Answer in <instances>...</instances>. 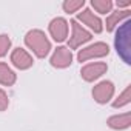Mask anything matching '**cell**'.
<instances>
[{"instance_id":"obj_1","label":"cell","mask_w":131,"mask_h":131,"mask_svg":"<svg viewBox=\"0 0 131 131\" xmlns=\"http://www.w3.org/2000/svg\"><path fill=\"white\" fill-rule=\"evenodd\" d=\"M114 45L122 60L129 65L131 63V22L129 20H126L116 32Z\"/></svg>"},{"instance_id":"obj_2","label":"cell","mask_w":131,"mask_h":131,"mask_svg":"<svg viewBox=\"0 0 131 131\" xmlns=\"http://www.w3.org/2000/svg\"><path fill=\"white\" fill-rule=\"evenodd\" d=\"M25 43L29 49H32V52L39 59H45L51 51V42L40 29H31L25 36Z\"/></svg>"},{"instance_id":"obj_3","label":"cell","mask_w":131,"mask_h":131,"mask_svg":"<svg viewBox=\"0 0 131 131\" xmlns=\"http://www.w3.org/2000/svg\"><path fill=\"white\" fill-rule=\"evenodd\" d=\"M70 23H71V29H73V34H71V37L68 40V48L70 49H76L80 45H83V43H86V42H90L93 39V34L88 29H85L82 25H79L77 20L73 19Z\"/></svg>"},{"instance_id":"obj_4","label":"cell","mask_w":131,"mask_h":131,"mask_svg":"<svg viewBox=\"0 0 131 131\" xmlns=\"http://www.w3.org/2000/svg\"><path fill=\"white\" fill-rule=\"evenodd\" d=\"M110 54V46L105 42H96L77 52V60L79 62H86L90 59H97V57H105Z\"/></svg>"},{"instance_id":"obj_5","label":"cell","mask_w":131,"mask_h":131,"mask_svg":"<svg viewBox=\"0 0 131 131\" xmlns=\"http://www.w3.org/2000/svg\"><path fill=\"white\" fill-rule=\"evenodd\" d=\"M106 70H108V67L105 62H94V63L85 65L80 70V74H82V79L85 82H94L99 77H102L106 73Z\"/></svg>"},{"instance_id":"obj_6","label":"cell","mask_w":131,"mask_h":131,"mask_svg":"<svg viewBox=\"0 0 131 131\" xmlns=\"http://www.w3.org/2000/svg\"><path fill=\"white\" fill-rule=\"evenodd\" d=\"M114 96V85L110 80H103L93 88V97L97 103H106Z\"/></svg>"},{"instance_id":"obj_7","label":"cell","mask_w":131,"mask_h":131,"mask_svg":"<svg viewBox=\"0 0 131 131\" xmlns=\"http://www.w3.org/2000/svg\"><path fill=\"white\" fill-rule=\"evenodd\" d=\"M73 63V52L67 46H57L51 56V65L54 68H68Z\"/></svg>"},{"instance_id":"obj_8","label":"cell","mask_w":131,"mask_h":131,"mask_svg":"<svg viewBox=\"0 0 131 131\" xmlns=\"http://www.w3.org/2000/svg\"><path fill=\"white\" fill-rule=\"evenodd\" d=\"M49 34L56 42H65L68 37V22L63 17H56L49 23Z\"/></svg>"},{"instance_id":"obj_9","label":"cell","mask_w":131,"mask_h":131,"mask_svg":"<svg viewBox=\"0 0 131 131\" xmlns=\"http://www.w3.org/2000/svg\"><path fill=\"white\" fill-rule=\"evenodd\" d=\"M11 62L13 65L17 68V70H28L32 67V57L22 48H16L13 52H11Z\"/></svg>"},{"instance_id":"obj_10","label":"cell","mask_w":131,"mask_h":131,"mask_svg":"<svg viewBox=\"0 0 131 131\" xmlns=\"http://www.w3.org/2000/svg\"><path fill=\"white\" fill-rule=\"evenodd\" d=\"M77 22H82V23H85L88 28H91L94 32H102V29H103V23H102V20L97 17V16H94V13H91V9H83L82 13H79L77 14Z\"/></svg>"},{"instance_id":"obj_11","label":"cell","mask_w":131,"mask_h":131,"mask_svg":"<svg viewBox=\"0 0 131 131\" xmlns=\"http://www.w3.org/2000/svg\"><path fill=\"white\" fill-rule=\"evenodd\" d=\"M131 125V113H123L117 116H111L108 119V126L113 129H125Z\"/></svg>"},{"instance_id":"obj_12","label":"cell","mask_w":131,"mask_h":131,"mask_svg":"<svg viewBox=\"0 0 131 131\" xmlns=\"http://www.w3.org/2000/svg\"><path fill=\"white\" fill-rule=\"evenodd\" d=\"M16 73L8 67L6 63L0 62V85H5V86H11L16 83Z\"/></svg>"},{"instance_id":"obj_13","label":"cell","mask_w":131,"mask_h":131,"mask_svg":"<svg viewBox=\"0 0 131 131\" xmlns=\"http://www.w3.org/2000/svg\"><path fill=\"white\" fill-rule=\"evenodd\" d=\"M129 17V9H123V11H116V13H111L108 17H106V22H105V25H106V31H113L117 25H119V22L120 20H123V19H128Z\"/></svg>"},{"instance_id":"obj_14","label":"cell","mask_w":131,"mask_h":131,"mask_svg":"<svg viewBox=\"0 0 131 131\" xmlns=\"http://www.w3.org/2000/svg\"><path fill=\"white\" fill-rule=\"evenodd\" d=\"M91 6L100 13V14H106V13H111L113 9V2L111 0H91Z\"/></svg>"},{"instance_id":"obj_15","label":"cell","mask_w":131,"mask_h":131,"mask_svg":"<svg viewBox=\"0 0 131 131\" xmlns=\"http://www.w3.org/2000/svg\"><path fill=\"white\" fill-rule=\"evenodd\" d=\"M83 5H85V0H67V2L62 3V8L65 9V13L73 14L80 8H83Z\"/></svg>"},{"instance_id":"obj_16","label":"cell","mask_w":131,"mask_h":131,"mask_svg":"<svg viewBox=\"0 0 131 131\" xmlns=\"http://www.w3.org/2000/svg\"><path fill=\"white\" fill-rule=\"evenodd\" d=\"M129 102H131V85H128L126 90L113 102V106H114V108H122V106L128 105Z\"/></svg>"},{"instance_id":"obj_17","label":"cell","mask_w":131,"mask_h":131,"mask_svg":"<svg viewBox=\"0 0 131 131\" xmlns=\"http://www.w3.org/2000/svg\"><path fill=\"white\" fill-rule=\"evenodd\" d=\"M9 48H11V39H9V36L2 34V36H0V57H3L8 52Z\"/></svg>"},{"instance_id":"obj_18","label":"cell","mask_w":131,"mask_h":131,"mask_svg":"<svg viewBox=\"0 0 131 131\" xmlns=\"http://www.w3.org/2000/svg\"><path fill=\"white\" fill-rule=\"evenodd\" d=\"M9 105V99L3 90H0V111H5Z\"/></svg>"},{"instance_id":"obj_19","label":"cell","mask_w":131,"mask_h":131,"mask_svg":"<svg viewBox=\"0 0 131 131\" xmlns=\"http://www.w3.org/2000/svg\"><path fill=\"white\" fill-rule=\"evenodd\" d=\"M116 5H117V8H128L131 5V2H129V0H128V2H117Z\"/></svg>"}]
</instances>
